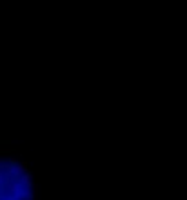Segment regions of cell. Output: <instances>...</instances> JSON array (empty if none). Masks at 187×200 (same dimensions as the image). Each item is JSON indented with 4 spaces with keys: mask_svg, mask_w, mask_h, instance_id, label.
I'll return each instance as SVG.
<instances>
[{
    "mask_svg": "<svg viewBox=\"0 0 187 200\" xmlns=\"http://www.w3.org/2000/svg\"><path fill=\"white\" fill-rule=\"evenodd\" d=\"M0 200H35V182L24 162L0 157Z\"/></svg>",
    "mask_w": 187,
    "mask_h": 200,
    "instance_id": "cell-1",
    "label": "cell"
}]
</instances>
